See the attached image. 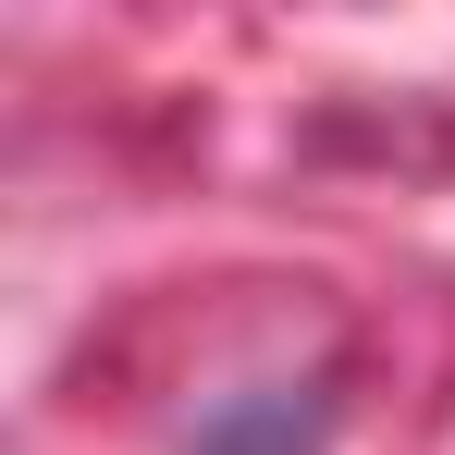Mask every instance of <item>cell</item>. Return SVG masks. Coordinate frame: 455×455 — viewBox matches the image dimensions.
<instances>
[]
</instances>
